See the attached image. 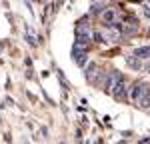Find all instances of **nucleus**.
<instances>
[{"mask_svg":"<svg viewBox=\"0 0 150 144\" xmlns=\"http://www.w3.org/2000/svg\"><path fill=\"white\" fill-rule=\"evenodd\" d=\"M76 44L86 48V50L92 44V28H90V24L86 20H80L78 26H76Z\"/></svg>","mask_w":150,"mask_h":144,"instance_id":"f257e3e1","label":"nucleus"},{"mask_svg":"<svg viewBox=\"0 0 150 144\" xmlns=\"http://www.w3.org/2000/svg\"><path fill=\"white\" fill-rule=\"evenodd\" d=\"M134 56L138 58H150V46H140L134 50Z\"/></svg>","mask_w":150,"mask_h":144,"instance_id":"1a4fd4ad","label":"nucleus"},{"mask_svg":"<svg viewBox=\"0 0 150 144\" xmlns=\"http://www.w3.org/2000/svg\"><path fill=\"white\" fill-rule=\"evenodd\" d=\"M134 2H142V0H134Z\"/></svg>","mask_w":150,"mask_h":144,"instance_id":"dca6fc26","label":"nucleus"},{"mask_svg":"<svg viewBox=\"0 0 150 144\" xmlns=\"http://www.w3.org/2000/svg\"><path fill=\"white\" fill-rule=\"evenodd\" d=\"M92 2H104V0H92Z\"/></svg>","mask_w":150,"mask_h":144,"instance_id":"2eb2a0df","label":"nucleus"},{"mask_svg":"<svg viewBox=\"0 0 150 144\" xmlns=\"http://www.w3.org/2000/svg\"><path fill=\"white\" fill-rule=\"evenodd\" d=\"M148 92H150V90H148V86H146V84H136V86L132 88V100H134V102H138L140 98H142L144 94H148Z\"/></svg>","mask_w":150,"mask_h":144,"instance_id":"20e7f679","label":"nucleus"},{"mask_svg":"<svg viewBox=\"0 0 150 144\" xmlns=\"http://www.w3.org/2000/svg\"><path fill=\"white\" fill-rule=\"evenodd\" d=\"M94 70H96V64H90V66H88V70H86V78H88V80H92Z\"/></svg>","mask_w":150,"mask_h":144,"instance_id":"f8f14e48","label":"nucleus"},{"mask_svg":"<svg viewBox=\"0 0 150 144\" xmlns=\"http://www.w3.org/2000/svg\"><path fill=\"white\" fill-rule=\"evenodd\" d=\"M102 20H104L106 24H112V22H116V12L112 10V8L104 10V12H102Z\"/></svg>","mask_w":150,"mask_h":144,"instance_id":"423d86ee","label":"nucleus"},{"mask_svg":"<svg viewBox=\"0 0 150 144\" xmlns=\"http://www.w3.org/2000/svg\"><path fill=\"white\" fill-rule=\"evenodd\" d=\"M86 48H82V46H78V44H74V48H72V60L78 64V66H82L84 62H86Z\"/></svg>","mask_w":150,"mask_h":144,"instance_id":"7ed1b4c3","label":"nucleus"},{"mask_svg":"<svg viewBox=\"0 0 150 144\" xmlns=\"http://www.w3.org/2000/svg\"><path fill=\"white\" fill-rule=\"evenodd\" d=\"M126 64L130 66V68H134V70H140V68H142V62H140L138 56H128V58H126Z\"/></svg>","mask_w":150,"mask_h":144,"instance_id":"0eeeda50","label":"nucleus"},{"mask_svg":"<svg viewBox=\"0 0 150 144\" xmlns=\"http://www.w3.org/2000/svg\"><path fill=\"white\" fill-rule=\"evenodd\" d=\"M144 16H146V18H150V10H144Z\"/></svg>","mask_w":150,"mask_h":144,"instance_id":"4468645a","label":"nucleus"},{"mask_svg":"<svg viewBox=\"0 0 150 144\" xmlns=\"http://www.w3.org/2000/svg\"><path fill=\"white\" fill-rule=\"evenodd\" d=\"M122 80H124V78H122V74H120L118 70H114L112 74H110V76H108V80H106V86H104V90H106V92H110V94H114L116 86L122 82Z\"/></svg>","mask_w":150,"mask_h":144,"instance_id":"f03ea898","label":"nucleus"},{"mask_svg":"<svg viewBox=\"0 0 150 144\" xmlns=\"http://www.w3.org/2000/svg\"><path fill=\"white\" fill-rule=\"evenodd\" d=\"M102 8H104V2H94L92 8H90V14H102Z\"/></svg>","mask_w":150,"mask_h":144,"instance_id":"9b49d317","label":"nucleus"},{"mask_svg":"<svg viewBox=\"0 0 150 144\" xmlns=\"http://www.w3.org/2000/svg\"><path fill=\"white\" fill-rule=\"evenodd\" d=\"M138 106L144 108V110H146V108H150V92H148V94H144V96L138 100Z\"/></svg>","mask_w":150,"mask_h":144,"instance_id":"9d476101","label":"nucleus"},{"mask_svg":"<svg viewBox=\"0 0 150 144\" xmlns=\"http://www.w3.org/2000/svg\"><path fill=\"white\" fill-rule=\"evenodd\" d=\"M138 32V24H122V34L130 36V34H136Z\"/></svg>","mask_w":150,"mask_h":144,"instance_id":"6e6552de","label":"nucleus"},{"mask_svg":"<svg viewBox=\"0 0 150 144\" xmlns=\"http://www.w3.org/2000/svg\"><path fill=\"white\" fill-rule=\"evenodd\" d=\"M26 42H28V44H30V46H36V42H34V38H32V36L28 34V32H26Z\"/></svg>","mask_w":150,"mask_h":144,"instance_id":"ddd939ff","label":"nucleus"},{"mask_svg":"<svg viewBox=\"0 0 150 144\" xmlns=\"http://www.w3.org/2000/svg\"><path fill=\"white\" fill-rule=\"evenodd\" d=\"M116 98V100H124L126 98V86H124V80L116 86V90H114V94H112Z\"/></svg>","mask_w":150,"mask_h":144,"instance_id":"39448f33","label":"nucleus"}]
</instances>
